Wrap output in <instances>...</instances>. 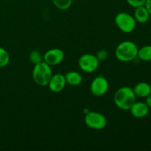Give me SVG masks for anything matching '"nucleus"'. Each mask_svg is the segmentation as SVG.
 <instances>
[{"label":"nucleus","instance_id":"nucleus-1","mask_svg":"<svg viewBox=\"0 0 151 151\" xmlns=\"http://www.w3.org/2000/svg\"><path fill=\"white\" fill-rule=\"evenodd\" d=\"M114 101L119 109L128 111L137 101V96L131 87L123 86L115 92Z\"/></svg>","mask_w":151,"mask_h":151},{"label":"nucleus","instance_id":"nucleus-2","mask_svg":"<svg viewBox=\"0 0 151 151\" xmlns=\"http://www.w3.org/2000/svg\"><path fill=\"white\" fill-rule=\"evenodd\" d=\"M138 50V47L133 41H122L116 47L115 56L122 62L132 61L137 58Z\"/></svg>","mask_w":151,"mask_h":151},{"label":"nucleus","instance_id":"nucleus-3","mask_svg":"<svg viewBox=\"0 0 151 151\" xmlns=\"http://www.w3.org/2000/svg\"><path fill=\"white\" fill-rule=\"evenodd\" d=\"M52 76V71L51 66L46 62L41 61L39 63L34 65L32 69V78L37 85L45 86L48 85L50 79Z\"/></svg>","mask_w":151,"mask_h":151},{"label":"nucleus","instance_id":"nucleus-4","mask_svg":"<svg viewBox=\"0 0 151 151\" xmlns=\"http://www.w3.org/2000/svg\"><path fill=\"white\" fill-rule=\"evenodd\" d=\"M114 22L117 27L125 33H130L135 29L137 22L134 16L125 12L119 13L115 16Z\"/></svg>","mask_w":151,"mask_h":151},{"label":"nucleus","instance_id":"nucleus-5","mask_svg":"<svg viewBox=\"0 0 151 151\" xmlns=\"http://www.w3.org/2000/svg\"><path fill=\"white\" fill-rule=\"evenodd\" d=\"M84 122L88 128L94 130H102L107 125L106 116L96 111L88 112L84 118Z\"/></svg>","mask_w":151,"mask_h":151},{"label":"nucleus","instance_id":"nucleus-6","mask_svg":"<svg viewBox=\"0 0 151 151\" xmlns=\"http://www.w3.org/2000/svg\"><path fill=\"white\" fill-rule=\"evenodd\" d=\"M100 60L97 56L92 54H84L80 57L78 65L82 71L87 73H91L97 69Z\"/></svg>","mask_w":151,"mask_h":151},{"label":"nucleus","instance_id":"nucleus-7","mask_svg":"<svg viewBox=\"0 0 151 151\" xmlns=\"http://www.w3.org/2000/svg\"><path fill=\"white\" fill-rule=\"evenodd\" d=\"M109 84L107 79L103 76H98L94 78L90 86V91L93 95L101 97L104 95L109 90Z\"/></svg>","mask_w":151,"mask_h":151},{"label":"nucleus","instance_id":"nucleus-8","mask_svg":"<svg viewBox=\"0 0 151 151\" xmlns=\"http://www.w3.org/2000/svg\"><path fill=\"white\" fill-rule=\"evenodd\" d=\"M44 61L50 66H56L62 62L64 58V53L60 49L53 48L49 50L43 56Z\"/></svg>","mask_w":151,"mask_h":151},{"label":"nucleus","instance_id":"nucleus-9","mask_svg":"<svg viewBox=\"0 0 151 151\" xmlns=\"http://www.w3.org/2000/svg\"><path fill=\"white\" fill-rule=\"evenodd\" d=\"M66 83V81L64 75L58 73L52 76L47 86L52 92L58 93L61 91L64 88Z\"/></svg>","mask_w":151,"mask_h":151},{"label":"nucleus","instance_id":"nucleus-10","mask_svg":"<svg viewBox=\"0 0 151 151\" xmlns=\"http://www.w3.org/2000/svg\"><path fill=\"white\" fill-rule=\"evenodd\" d=\"M131 115L137 119H142L147 116L150 111V108L147 106L145 102H137L130 109Z\"/></svg>","mask_w":151,"mask_h":151},{"label":"nucleus","instance_id":"nucleus-11","mask_svg":"<svg viewBox=\"0 0 151 151\" xmlns=\"http://www.w3.org/2000/svg\"><path fill=\"white\" fill-rule=\"evenodd\" d=\"M134 17L136 22L140 24H145L150 19V14L145 5L139 6L135 8L134 13Z\"/></svg>","mask_w":151,"mask_h":151},{"label":"nucleus","instance_id":"nucleus-12","mask_svg":"<svg viewBox=\"0 0 151 151\" xmlns=\"http://www.w3.org/2000/svg\"><path fill=\"white\" fill-rule=\"evenodd\" d=\"M136 96L139 97H146L151 93V86L146 82H140L133 88Z\"/></svg>","mask_w":151,"mask_h":151},{"label":"nucleus","instance_id":"nucleus-13","mask_svg":"<svg viewBox=\"0 0 151 151\" xmlns=\"http://www.w3.org/2000/svg\"><path fill=\"white\" fill-rule=\"evenodd\" d=\"M66 78V83L69 84L72 86H77L80 85L83 81V78L81 74L75 71H71V72H67L64 75Z\"/></svg>","mask_w":151,"mask_h":151},{"label":"nucleus","instance_id":"nucleus-14","mask_svg":"<svg viewBox=\"0 0 151 151\" xmlns=\"http://www.w3.org/2000/svg\"><path fill=\"white\" fill-rule=\"evenodd\" d=\"M137 57L143 61H151V45H145L139 49Z\"/></svg>","mask_w":151,"mask_h":151},{"label":"nucleus","instance_id":"nucleus-15","mask_svg":"<svg viewBox=\"0 0 151 151\" xmlns=\"http://www.w3.org/2000/svg\"><path fill=\"white\" fill-rule=\"evenodd\" d=\"M73 0H52L54 5L59 10H65L71 7Z\"/></svg>","mask_w":151,"mask_h":151},{"label":"nucleus","instance_id":"nucleus-16","mask_svg":"<svg viewBox=\"0 0 151 151\" xmlns=\"http://www.w3.org/2000/svg\"><path fill=\"white\" fill-rule=\"evenodd\" d=\"M10 61V55L4 48L0 47V67L6 66Z\"/></svg>","mask_w":151,"mask_h":151},{"label":"nucleus","instance_id":"nucleus-17","mask_svg":"<svg viewBox=\"0 0 151 151\" xmlns=\"http://www.w3.org/2000/svg\"><path fill=\"white\" fill-rule=\"evenodd\" d=\"M29 59L33 65L39 63L40 62L43 61V60H44L43 56L41 55V53L38 51H36V50H33V51H32L29 53Z\"/></svg>","mask_w":151,"mask_h":151},{"label":"nucleus","instance_id":"nucleus-18","mask_svg":"<svg viewBox=\"0 0 151 151\" xmlns=\"http://www.w3.org/2000/svg\"><path fill=\"white\" fill-rule=\"evenodd\" d=\"M126 1L129 5L136 8V7H139V6L145 5L147 0H126Z\"/></svg>","mask_w":151,"mask_h":151},{"label":"nucleus","instance_id":"nucleus-19","mask_svg":"<svg viewBox=\"0 0 151 151\" xmlns=\"http://www.w3.org/2000/svg\"><path fill=\"white\" fill-rule=\"evenodd\" d=\"M97 58L99 60H103L106 59L108 56V52L106 50H100L97 53Z\"/></svg>","mask_w":151,"mask_h":151},{"label":"nucleus","instance_id":"nucleus-20","mask_svg":"<svg viewBox=\"0 0 151 151\" xmlns=\"http://www.w3.org/2000/svg\"><path fill=\"white\" fill-rule=\"evenodd\" d=\"M145 6L146 8L147 9V10H148L151 16V0H147L145 4Z\"/></svg>","mask_w":151,"mask_h":151},{"label":"nucleus","instance_id":"nucleus-21","mask_svg":"<svg viewBox=\"0 0 151 151\" xmlns=\"http://www.w3.org/2000/svg\"><path fill=\"white\" fill-rule=\"evenodd\" d=\"M145 98V103L147 105V106H148L150 109H151V93L148 96H147Z\"/></svg>","mask_w":151,"mask_h":151}]
</instances>
